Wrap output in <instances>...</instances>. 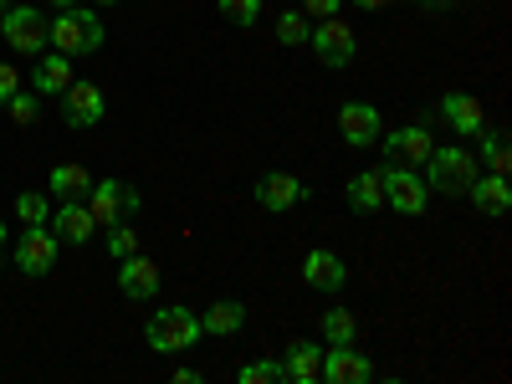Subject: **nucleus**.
Wrapping results in <instances>:
<instances>
[{
  "instance_id": "obj_1",
  "label": "nucleus",
  "mask_w": 512,
  "mask_h": 384,
  "mask_svg": "<svg viewBox=\"0 0 512 384\" xmlns=\"http://www.w3.org/2000/svg\"><path fill=\"white\" fill-rule=\"evenodd\" d=\"M144 338H149V349H154V354H185V349H195L200 338H205V328H200L195 308L169 303V308H159V313L149 318Z\"/></svg>"
},
{
  "instance_id": "obj_2",
  "label": "nucleus",
  "mask_w": 512,
  "mask_h": 384,
  "mask_svg": "<svg viewBox=\"0 0 512 384\" xmlns=\"http://www.w3.org/2000/svg\"><path fill=\"white\" fill-rule=\"evenodd\" d=\"M103 36H108V31H103V16H98V11L67 6V11L52 16V47H57L62 57H88V52H98Z\"/></svg>"
},
{
  "instance_id": "obj_3",
  "label": "nucleus",
  "mask_w": 512,
  "mask_h": 384,
  "mask_svg": "<svg viewBox=\"0 0 512 384\" xmlns=\"http://www.w3.org/2000/svg\"><path fill=\"white\" fill-rule=\"evenodd\" d=\"M482 175V164L472 149H431V159H425V185L441 190V195H466V185H472Z\"/></svg>"
},
{
  "instance_id": "obj_4",
  "label": "nucleus",
  "mask_w": 512,
  "mask_h": 384,
  "mask_svg": "<svg viewBox=\"0 0 512 384\" xmlns=\"http://www.w3.org/2000/svg\"><path fill=\"white\" fill-rule=\"evenodd\" d=\"M379 180H384V205H390V210H400V216H420V210L431 205V185H425V175H415L410 164L384 159Z\"/></svg>"
},
{
  "instance_id": "obj_5",
  "label": "nucleus",
  "mask_w": 512,
  "mask_h": 384,
  "mask_svg": "<svg viewBox=\"0 0 512 384\" xmlns=\"http://www.w3.org/2000/svg\"><path fill=\"white\" fill-rule=\"evenodd\" d=\"M0 31L21 57H36L41 47H52V16L36 11V6H6L0 11Z\"/></svg>"
},
{
  "instance_id": "obj_6",
  "label": "nucleus",
  "mask_w": 512,
  "mask_h": 384,
  "mask_svg": "<svg viewBox=\"0 0 512 384\" xmlns=\"http://www.w3.org/2000/svg\"><path fill=\"white\" fill-rule=\"evenodd\" d=\"M308 47L318 52V62L323 67H333V72H344L354 57H359V36H354V26L349 21H338V16H323L313 31H308Z\"/></svg>"
},
{
  "instance_id": "obj_7",
  "label": "nucleus",
  "mask_w": 512,
  "mask_h": 384,
  "mask_svg": "<svg viewBox=\"0 0 512 384\" xmlns=\"http://www.w3.org/2000/svg\"><path fill=\"white\" fill-rule=\"evenodd\" d=\"M139 205H144V195L134 185H123V180H93V190H88V210H93L98 226L139 216Z\"/></svg>"
},
{
  "instance_id": "obj_8",
  "label": "nucleus",
  "mask_w": 512,
  "mask_h": 384,
  "mask_svg": "<svg viewBox=\"0 0 512 384\" xmlns=\"http://www.w3.org/2000/svg\"><path fill=\"white\" fill-rule=\"evenodd\" d=\"M57 251H62V241L52 226H26V236L16 241V267L26 277H47L57 267Z\"/></svg>"
},
{
  "instance_id": "obj_9",
  "label": "nucleus",
  "mask_w": 512,
  "mask_h": 384,
  "mask_svg": "<svg viewBox=\"0 0 512 384\" xmlns=\"http://www.w3.org/2000/svg\"><path fill=\"white\" fill-rule=\"evenodd\" d=\"M379 144H384V159H395V164H425L431 159V149H436V139H431V128L425 123H405V128H395V134H379Z\"/></svg>"
},
{
  "instance_id": "obj_10",
  "label": "nucleus",
  "mask_w": 512,
  "mask_h": 384,
  "mask_svg": "<svg viewBox=\"0 0 512 384\" xmlns=\"http://www.w3.org/2000/svg\"><path fill=\"white\" fill-rule=\"evenodd\" d=\"M338 134H344V144H354V149H369L384 134V118L369 103H344L338 108Z\"/></svg>"
},
{
  "instance_id": "obj_11",
  "label": "nucleus",
  "mask_w": 512,
  "mask_h": 384,
  "mask_svg": "<svg viewBox=\"0 0 512 384\" xmlns=\"http://www.w3.org/2000/svg\"><path fill=\"white\" fill-rule=\"evenodd\" d=\"M323 379H328V384H369V379H374V364H369L354 344H328V354H323Z\"/></svg>"
},
{
  "instance_id": "obj_12",
  "label": "nucleus",
  "mask_w": 512,
  "mask_h": 384,
  "mask_svg": "<svg viewBox=\"0 0 512 384\" xmlns=\"http://www.w3.org/2000/svg\"><path fill=\"white\" fill-rule=\"evenodd\" d=\"M303 282H308L313 292H344V282H349L344 256H338V251H328V246L308 251V256H303Z\"/></svg>"
},
{
  "instance_id": "obj_13",
  "label": "nucleus",
  "mask_w": 512,
  "mask_h": 384,
  "mask_svg": "<svg viewBox=\"0 0 512 384\" xmlns=\"http://www.w3.org/2000/svg\"><path fill=\"white\" fill-rule=\"evenodd\" d=\"M62 118L72 128H98L103 123V88L98 82H72L62 93Z\"/></svg>"
},
{
  "instance_id": "obj_14",
  "label": "nucleus",
  "mask_w": 512,
  "mask_h": 384,
  "mask_svg": "<svg viewBox=\"0 0 512 384\" xmlns=\"http://www.w3.org/2000/svg\"><path fill=\"white\" fill-rule=\"evenodd\" d=\"M251 195H256L262 210H277V216H282V210H292L297 200H303V180L287 175V169H267V175L251 185Z\"/></svg>"
},
{
  "instance_id": "obj_15",
  "label": "nucleus",
  "mask_w": 512,
  "mask_h": 384,
  "mask_svg": "<svg viewBox=\"0 0 512 384\" xmlns=\"http://www.w3.org/2000/svg\"><path fill=\"white\" fill-rule=\"evenodd\" d=\"M159 282H164L159 267L149 262V256H139V251L118 262V292H123V297H134V303H149V297L159 292Z\"/></svg>"
},
{
  "instance_id": "obj_16",
  "label": "nucleus",
  "mask_w": 512,
  "mask_h": 384,
  "mask_svg": "<svg viewBox=\"0 0 512 384\" xmlns=\"http://www.w3.org/2000/svg\"><path fill=\"white\" fill-rule=\"evenodd\" d=\"M52 231H57V241L88 246V241H93V231H98V221H93V210L82 205V200H62V210L52 216Z\"/></svg>"
},
{
  "instance_id": "obj_17",
  "label": "nucleus",
  "mask_w": 512,
  "mask_h": 384,
  "mask_svg": "<svg viewBox=\"0 0 512 384\" xmlns=\"http://www.w3.org/2000/svg\"><path fill=\"white\" fill-rule=\"evenodd\" d=\"M466 195H472V205L482 210V216L502 221L512 210V190H507V175H477L472 185H466Z\"/></svg>"
},
{
  "instance_id": "obj_18",
  "label": "nucleus",
  "mask_w": 512,
  "mask_h": 384,
  "mask_svg": "<svg viewBox=\"0 0 512 384\" xmlns=\"http://www.w3.org/2000/svg\"><path fill=\"white\" fill-rule=\"evenodd\" d=\"M441 113H446V123L456 128L461 139H477L482 134V98H472V93H446L441 98Z\"/></svg>"
},
{
  "instance_id": "obj_19",
  "label": "nucleus",
  "mask_w": 512,
  "mask_h": 384,
  "mask_svg": "<svg viewBox=\"0 0 512 384\" xmlns=\"http://www.w3.org/2000/svg\"><path fill=\"white\" fill-rule=\"evenodd\" d=\"M344 200L359 210V216H379V210H390L384 205V180H379V169H359V175L349 180Z\"/></svg>"
},
{
  "instance_id": "obj_20",
  "label": "nucleus",
  "mask_w": 512,
  "mask_h": 384,
  "mask_svg": "<svg viewBox=\"0 0 512 384\" xmlns=\"http://www.w3.org/2000/svg\"><path fill=\"white\" fill-rule=\"evenodd\" d=\"M282 379H287V384H318V379H323V354H318V344H292V349L282 354Z\"/></svg>"
},
{
  "instance_id": "obj_21",
  "label": "nucleus",
  "mask_w": 512,
  "mask_h": 384,
  "mask_svg": "<svg viewBox=\"0 0 512 384\" xmlns=\"http://www.w3.org/2000/svg\"><path fill=\"white\" fill-rule=\"evenodd\" d=\"M31 88L36 93H47V98H62L67 88H72V57H41L36 62V72H31Z\"/></svg>"
},
{
  "instance_id": "obj_22",
  "label": "nucleus",
  "mask_w": 512,
  "mask_h": 384,
  "mask_svg": "<svg viewBox=\"0 0 512 384\" xmlns=\"http://www.w3.org/2000/svg\"><path fill=\"white\" fill-rule=\"evenodd\" d=\"M47 190L57 195V200H88V190H93V175L82 164H57L52 175H47Z\"/></svg>"
},
{
  "instance_id": "obj_23",
  "label": "nucleus",
  "mask_w": 512,
  "mask_h": 384,
  "mask_svg": "<svg viewBox=\"0 0 512 384\" xmlns=\"http://www.w3.org/2000/svg\"><path fill=\"white\" fill-rule=\"evenodd\" d=\"M200 328H205L210 338H231V333L246 328V308L231 303V297H226V303H210V308L200 313Z\"/></svg>"
},
{
  "instance_id": "obj_24",
  "label": "nucleus",
  "mask_w": 512,
  "mask_h": 384,
  "mask_svg": "<svg viewBox=\"0 0 512 384\" xmlns=\"http://www.w3.org/2000/svg\"><path fill=\"white\" fill-rule=\"evenodd\" d=\"M323 338L328 344H359V318L349 308H328L323 313Z\"/></svg>"
},
{
  "instance_id": "obj_25",
  "label": "nucleus",
  "mask_w": 512,
  "mask_h": 384,
  "mask_svg": "<svg viewBox=\"0 0 512 384\" xmlns=\"http://www.w3.org/2000/svg\"><path fill=\"white\" fill-rule=\"evenodd\" d=\"M308 16L303 11H282L277 16V41H282V47H308Z\"/></svg>"
},
{
  "instance_id": "obj_26",
  "label": "nucleus",
  "mask_w": 512,
  "mask_h": 384,
  "mask_svg": "<svg viewBox=\"0 0 512 384\" xmlns=\"http://www.w3.org/2000/svg\"><path fill=\"white\" fill-rule=\"evenodd\" d=\"M134 251H139V231L128 221H113L108 226V262H123V256H134Z\"/></svg>"
},
{
  "instance_id": "obj_27",
  "label": "nucleus",
  "mask_w": 512,
  "mask_h": 384,
  "mask_svg": "<svg viewBox=\"0 0 512 384\" xmlns=\"http://www.w3.org/2000/svg\"><path fill=\"white\" fill-rule=\"evenodd\" d=\"M236 384H282V359H251L236 374Z\"/></svg>"
},
{
  "instance_id": "obj_28",
  "label": "nucleus",
  "mask_w": 512,
  "mask_h": 384,
  "mask_svg": "<svg viewBox=\"0 0 512 384\" xmlns=\"http://www.w3.org/2000/svg\"><path fill=\"white\" fill-rule=\"evenodd\" d=\"M16 216H21L26 226H47V221H52V216H47V195L21 190V195H16Z\"/></svg>"
},
{
  "instance_id": "obj_29",
  "label": "nucleus",
  "mask_w": 512,
  "mask_h": 384,
  "mask_svg": "<svg viewBox=\"0 0 512 384\" xmlns=\"http://www.w3.org/2000/svg\"><path fill=\"white\" fill-rule=\"evenodd\" d=\"M482 159H487V175H507V164H512L507 139L502 134H482Z\"/></svg>"
},
{
  "instance_id": "obj_30",
  "label": "nucleus",
  "mask_w": 512,
  "mask_h": 384,
  "mask_svg": "<svg viewBox=\"0 0 512 384\" xmlns=\"http://www.w3.org/2000/svg\"><path fill=\"white\" fill-rule=\"evenodd\" d=\"M6 113H11V123H21V128H26V123H36V113H41V103H36V98H31L26 88H16V93L6 98Z\"/></svg>"
},
{
  "instance_id": "obj_31",
  "label": "nucleus",
  "mask_w": 512,
  "mask_h": 384,
  "mask_svg": "<svg viewBox=\"0 0 512 384\" xmlns=\"http://www.w3.org/2000/svg\"><path fill=\"white\" fill-rule=\"evenodd\" d=\"M221 16H231L236 26H256V16H262V0H216Z\"/></svg>"
},
{
  "instance_id": "obj_32",
  "label": "nucleus",
  "mask_w": 512,
  "mask_h": 384,
  "mask_svg": "<svg viewBox=\"0 0 512 384\" xmlns=\"http://www.w3.org/2000/svg\"><path fill=\"white\" fill-rule=\"evenodd\" d=\"M21 88V72L11 67V62H0V108H6V98Z\"/></svg>"
},
{
  "instance_id": "obj_33",
  "label": "nucleus",
  "mask_w": 512,
  "mask_h": 384,
  "mask_svg": "<svg viewBox=\"0 0 512 384\" xmlns=\"http://www.w3.org/2000/svg\"><path fill=\"white\" fill-rule=\"evenodd\" d=\"M344 0H303V16H338Z\"/></svg>"
},
{
  "instance_id": "obj_34",
  "label": "nucleus",
  "mask_w": 512,
  "mask_h": 384,
  "mask_svg": "<svg viewBox=\"0 0 512 384\" xmlns=\"http://www.w3.org/2000/svg\"><path fill=\"white\" fill-rule=\"evenodd\" d=\"M415 6H420L425 16H441V11H451V6H456V0H415Z\"/></svg>"
},
{
  "instance_id": "obj_35",
  "label": "nucleus",
  "mask_w": 512,
  "mask_h": 384,
  "mask_svg": "<svg viewBox=\"0 0 512 384\" xmlns=\"http://www.w3.org/2000/svg\"><path fill=\"white\" fill-rule=\"evenodd\" d=\"M359 11H384V6H395V0H354Z\"/></svg>"
},
{
  "instance_id": "obj_36",
  "label": "nucleus",
  "mask_w": 512,
  "mask_h": 384,
  "mask_svg": "<svg viewBox=\"0 0 512 384\" xmlns=\"http://www.w3.org/2000/svg\"><path fill=\"white\" fill-rule=\"evenodd\" d=\"M47 6H52V11H67V6H77V0H47Z\"/></svg>"
},
{
  "instance_id": "obj_37",
  "label": "nucleus",
  "mask_w": 512,
  "mask_h": 384,
  "mask_svg": "<svg viewBox=\"0 0 512 384\" xmlns=\"http://www.w3.org/2000/svg\"><path fill=\"white\" fill-rule=\"evenodd\" d=\"M0 251H6V221H0Z\"/></svg>"
},
{
  "instance_id": "obj_38",
  "label": "nucleus",
  "mask_w": 512,
  "mask_h": 384,
  "mask_svg": "<svg viewBox=\"0 0 512 384\" xmlns=\"http://www.w3.org/2000/svg\"><path fill=\"white\" fill-rule=\"evenodd\" d=\"M98 6H118V0H98Z\"/></svg>"
}]
</instances>
